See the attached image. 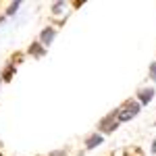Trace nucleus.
<instances>
[{"label":"nucleus","mask_w":156,"mask_h":156,"mask_svg":"<svg viewBox=\"0 0 156 156\" xmlns=\"http://www.w3.org/2000/svg\"><path fill=\"white\" fill-rule=\"evenodd\" d=\"M48 156H67V152H65V150H54V152H50Z\"/></svg>","instance_id":"11"},{"label":"nucleus","mask_w":156,"mask_h":156,"mask_svg":"<svg viewBox=\"0 0 156 156\" xmlns=\"http://www.w3.org/2000/svg\"><path fill=\"white\" fill-rule=\"evenodd\" d=\"M27 54H31V56H36V58H42V56L46 54V48H44L40 42H34V44L29 46V50H27Z\"/></svg>","instance_id":"7"},{"label":"nucleus","mask_w":156,"mask_h":156,"mask_svg":"<svg viewBox=\"0 0 156 156\" xmlns=\"http://www.w3.org/2000/svg\"><path fill=\"white\" fill-rule=\"evenodd\" d=\"M54 37H56V29L54 27H46V29H42V34H40V44L46 48V46H50L52 42H54Z\"/></svg>","instance_id":"3"},{"label":"nucleus","mask_w":156,"mask_h":156,"mask_svg":"<svg viewBox=\"0 0 156 156\" xmlns=\"http://www.w3.org/2000/svg\"><path fill=\"white\" fill-rule=\"evenodd\" d=\"M0 83H2V79H0Z\"/></svg>","instance_id":"14"},{"label":"nucleus","mask_w":156,"mask_h":156,"mask_svg":"<svg viewBox=\"0 0 156 156\" xmlns=\"http://www.w3.org/2000/svg\"><path fill=\"white\" fill-rule=\"evenodd\" d=\"M140 108H142V106H140V102H135V100H127L121 108H117V121H119V123L131 121L133 117L140 115Z\"/></svg>","instance_id":"1"},{"label":"nucleus","mask_w":156,"mask_h":156,"mask_svg":"<svg viewBox=\"0 0 156 156\" xmlns=\"http://www.w3.org/2000/svg\"><path fill=\"white\" fill-rule=\"evenodd\" d=\"M102 133L98 131V133H92V135H87V140H85V148L87 150H94V148H98V146L102 144Z\"/></svg>","instance_id":"5"},{"label":"nucleus","mask_w":156,"mask_h":156,"mask_svg":"<svg viewBox=\"0 0 156 156\" xmlns=\"http://www.w3.org/2000/svg\"><path fill=\"white\" fill-rule=\"evenodd\" d=\"M2 21H4V19H2V17H0V23H2Z\"/></svg>","instance_id":"13"},{"label":"nucleus","mask_w":156,"mask_h":156,"mask_svg":"<svg viewBox=\"0 0 156 156\" xmlns=\"http://www.w3.org/2000/svg\"><path fill=\"white\" fill-rule=\"evenodd\" d=\"M12 73H15V62H12V65H9V67L4 69V73H2V77H0V79H4V81H9V79L12 77Z\"/></svg>","instance_id":"8"},{"label":"nucleus","mask_w":156,"mask_h":156,"mask_svg":"<svg viewBox=\"0 0 156 156\" xmlns=\"http://www.w3.org/2000/svg\"><path fill=\"white\" fill-rule=\"evenodd\" d=\"M152 154L156 156V140H154V142H152Z\"/></svg>","instance_id":"12"},{"label":"nucleus","mask_w":156,"mask_h":156,"mask_svg":"<svg viewBox=\"0 0 156 156\" xmlns=\"http://www.w3.org/2000/svg\"><path fill=\"white\" fill-rule=\"evenodd\" d=\"M148 73H150V79H152V81H156V62H150Z\"/></svg>","instance_id":"10"},{"label":"nucleus","mask_w":156,"mask_h":156,"mask_svg":"<svg viewBox=\"0 0 156 156\" xmlns=\"http://www.w3.org/2000/svg\"><path fill=\"white\" fill-rule=\"evenodd\" d=\"M52 15L65 19V15H69V4L62 2V0H60V2H54V4H52Z\"/></svg>","instance_id":"4"},{"label":"nucleus","mask_w":156,"mask_h":156,"mask_svg":"<svg viewBox=\"0 0 156 156\" xmlns=\"http://www.w3.org/2000/svg\"><path fill=\"white\" fill-rule=\"evenodd\" d=\"M19 6H21V2H11L6 9V15H15V11H19Z\"/></svg>","instance_id":"9"},{"label":"nucleus","mask_w":156,"mask_h":156,"mask_svg":"<svg viewBox=\"0 0 156 156\" xmlns=\"http://www.w3.org/2000/svg\"><path fill=\"white\" fill-rule=\"evenodd\" d=\"M137 102H140V106L142 104H148V102H152V98H154V90L152 87H144V90H140V94H137Z\"/></svg>","instance_id":"6"},{"label":"nucleus","mask_w":156,"mask_h":156,"mask_svg":"<svg viewBox=\"0 0 156 156\" xmlns=\"http://www.w3.org/2000/svg\"><path fill=\"white\" fill-rule=\"evenodd\" d=\"M119 127V121H117V110H112L108 117H104V119L98 123V129L104 133H112L115 129Z\"/></svg>","instance_id":"2"}]
</instances>
